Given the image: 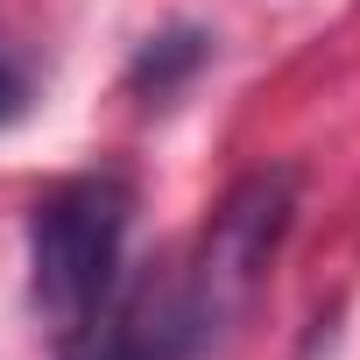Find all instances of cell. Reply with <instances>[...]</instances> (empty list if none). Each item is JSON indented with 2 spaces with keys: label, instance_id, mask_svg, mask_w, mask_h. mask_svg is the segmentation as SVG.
<instances>
[{
  "label": "cell",
  "instance_id": "obj_1",
  "mask_svg": "<svg viewBox=\"0 0 360 360\" xmlns=\"http://www.w3.org/2000/svg\"><path fill=\"white\" fill-rule=\"evenodd\" d=\"M127 219H134V184L113 169H85L64 176L57 191L36 198L29 219V290H36V318L50 325V339H78L99 304L120 283V248H127Z\"/></svg>",
  "mask_w": 360,
  "mask_h": 360
},
{
  "label": "cell",
  "instance_id": "obj_2",
  "mask_svg": "<svg viewBox=\"0 0 360 360\" xmlns=\"http://www.w3.org/2000/svg\"><path fill=\"white\" fill-rule=\"evenodd\" d=\"M219 304L198 290L191 262H155L134 283H113L99 318L57 346V360H198L219 332Z\"/></svg>",
  "mask_w": 360,
  "mask_h": 360
},
{
  "label": "cell",
  "instance_id": "obj_3",
  "mask_svg": "<svg viewBox=\"0 0 360 360\" xmlns=\"http://www.w3.org/2000/svg\"><path fill=\"white\" fill-rule=\"evenodd\" d=\"M290 212H297V176L290 169H255L219 198V212L205 219V240L191 255V276L219 304V318H233L240 297L269 276V262L290 233Z\"/></svg>",
  "mask_w": 360,
  "mask_h": 360
},
{
  "label": "cell",
  "instance_id": "obj_5",
  "mask_svg": "<svg viewBox=\"0 0 360 360\" xmlns=\"http://www.w3.org/2000/svg\"><path fill=\"white\" fill-rule=\"evenodd\" d=\"M22 113H29V78H22V64L0 57V127L22 120Z\"/></svg>",
  "mask_w": 360,
  "mask_h": 360
},
{
  "label": "cell",
  "instance_id": "obj_4",
  "mask_svg": "<svg viewBox=\"0 0 360 360\" xmlns=\"http://www.w3.org/2000/svg\"><path fill=\"white\" fill-rule=\"evenodd\" d=\"M205 64H212V36H205V29H162V36H148V43L134 50L127 85L148 92V99H169L176 85H191Z\"/></svg>",
  "mask_w": 360,
  "mask_h": 360
}]
</instances>
